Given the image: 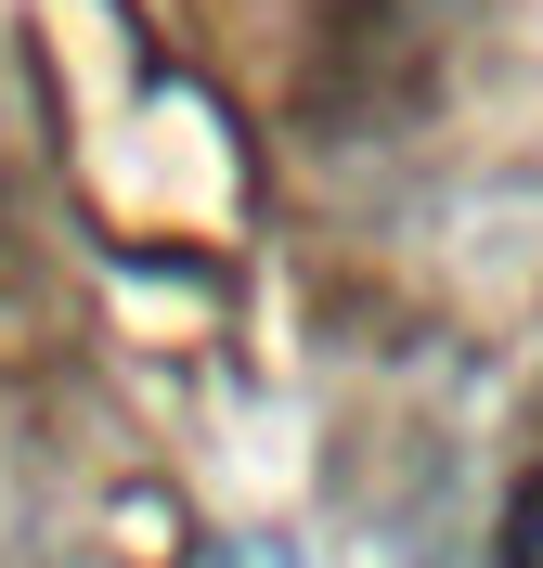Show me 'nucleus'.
I'll return each instance as SVG.
<instances>
[{
    "instance_id": "1",
    "label": "nucleus",
    "mask_w": 543,
    "mask_h": 568,
    "mask_svg": "<svg viewBox=\"0 0 543 568\" xmlns=\"http://www.w3.org/2000/svg\"><path fill=\"white\" fill-rule=\"evenodd\" d=\"M220 568H298V542H220Z\"/></svg>"
}]
</instances>
